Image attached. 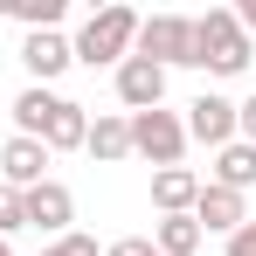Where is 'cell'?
<instances>
[{"instance_id": "8fae6325", "label": "cell", "mask_w": 256, "mask_h": 256, "mask_svg": "<svg viewBox=\"0 0 256 256\" xmlns=\"http://www.w3.org/2000/svg\"><path fill=\"white\" fill-rule=\"evenodd\" d=\"M7 111H14V138H42V132H48V118L62 111V90L28 84L21 97H14V104H7Z\"/></svg>"}, {"instance_id": "6da1fadb", "label": "cell", "mask_w": 256, "mask_h": 256, "mask_svg": "<svg viewBox=\"0 0 256 256\" xmlns=\"http://www.w3.org/2000/svg\"><path fill=\"white\" fill-rule=\"evenodd\" d=\"M132 42H138V14H132L125 0H104L97 14H84V28L70 35V48H76L84 70H118L132 56Z\"/></svg>"}, {"instance_id": "ac0fdd59", "label": "cell", "mask_w": 256, "mask_h": 256, "mask_svg": "<svg viewBox=\"0 0 256 256\" xmlns=\"http://www.w3.org/2000/svg\"><path fill=\"white\" fill-rule=\"evenodd\" d=\"M28 228V208H21V187H0V242H14Z\"/></svg>"}, {"instance_id": "9c48e42d", "label": "cell", "mask_w": 256, "mask_h": 256, "mask_svg": "<svg viewBox=\"0 0 256 256\" xmlns=\"http://www.w3.org/2000/svg\"><path fill=\"white\" fill-rule=\"evenodd\" d=\"M48 166H56V152H48L42 138H0V187H42Z\"/></svg>"}, {"instance_id": "9a60e30c", "label": "cell", "mask_w": 256, "mask_h": 256, "mask_svg": "<svg viewBox=\"0 0 256 256\" xmlns=\"http://www.w3.org/2000/svg\"><path fill=\"white\" fill-rule=\"evenodd\" d=\"M201 242H208V236H201L194 214H160V222H152V250L160 256H194Z\"/></svg>"}, {"instance_id": "5b68a950", "label": "cell", "mask_w": 256, "mask_h": 256, "mask_svg": "<svg viewBox=\"0 0 256 256\" xmlns=\"http://www.w3.org/2000/svg\"><path fill=\"white\" fill-rule=\"evenodd\" d=\"M187 146H208V152H222V146H236V97H222V90H201L194 104H187Z\"/></svg>"}, {"instance_id": "8992f818", "label": "cell", "mask_w": 256, "mask_h": 256, "mask_svg": "<svg viewBox=\"0 0 256 256\" xmlns=\"http://www.w3.org/2000/svg\"><path fill=\"white\" fill-rule=\"evenodd\" d=\"M111 84H118L125 118H132V111H160V104H166V70H160V62H146V56H125V62L111 70Z\"/></svg>"}, {"instance_id": "277c9868", "label": "cell", "mask_w": 256, "mask_h": 256, "mask_svg": "<svg viewBox=\"0 0 256 256\" xmlns=\"http://www.w3.org/2000/svg\"><path fill=\"white\" fill-rule=\"evenodd\" d=\"M132 160H152V173H166L187 160V125H180V111H132Z\"/></svg>"}, {"instance_id": "cb8c5ba5", "label": "cell", "mask_w": 256, "mask_h": 256, "mask_svg": "<svg viewBox=\"0 0 256 256\" xmlns=\"http://www.w3.org/2000/svg\"><path fill=\"white\" fill-rule=\"evenodd\" d=\"M0 256H14V242H0Z\"/></svg>"}, {"instance_id": "ffe728a7", "label": "cell", "mask_w": 256, "mask_h": 256, "mask_svg": "<svg viewBox=\"0 0 256 256\" xmlns=\"http://www.w3.org/2000/svg\"><path fill=\"white\" fill-rule=\"evenodd\" d=\"M236 138H242V146H256V90L236 104Z\"/></svg>"}, {"instance_id": "30bf717a", "label": "cell", "mask_w": 256, "mask_h": 256, "mask_svg": "<svg viewBox=\"0 0 256 256\" xmlns=\"http://www.w3.org/2000/svg\"><path fill=\"white\" fill-rule=\"evenodd\" d=\"M194 222H201V236H236L242 222H250V194H228V187H214V180H201V201H194Z\"/></svg>"}, {"instance_id": "3957f363", "label": "cell", "mask_w": 256, "mask_h": 256, "mask_svg": "<svg viewBox=\"0 0 256 256\" xmlns=\"http://www.w3.org/2000/svg\"><path fill=\"white\" fill-rule=\"evenodd\" d=\"M132 56L160 62V70H194V14H138V42Z\"/></svg>"}, {"instance_id": "7402d4cb", "label": "cell", "mask_w": 256, "mask_h": 256, "mask_svg": "<svg viewBox=\"0 0 256 256\" xmlns=\"http://www.w3.org/2000/svg\"><path fill=\"white\" fill-rule=\"evenodd\" d=\"M104 256H160V250H152V236H118Z\"/></svg>"}, {"instance_id": "5bb4252c", "label": "cell", "mask_w": 256, "mask_h": 256, "mask_svg": "<svg viewBox=\"0 0 256 256\" xmlns=\"http://www.w3.org/2000/svg\"><path fill=\"white\" fill-rule=\"evenodd\" d=\"M208 180H214V187H228V194H250V187H256V146H242V138L222 146L214 166H208Z\"/></svg>"}, {"instance_id": "d6986e66", "label": "cell", "mask_w": 256, "mask_h": 256, "mask_svg": "<svg viewBox=\"0 0 256 256\" xmlns=\"http://www.w3.org/2000/svg\"><path fill=\"white\" fill-rule=\"evenodd\" d=\"M35 256H104V250H97V236H84V228H70V236H56V242H42Z\"/></svg>"}, {"instance_id": "ba28073f", "label": "cell", "mask_w": 256, "mask_h": 256, "mask_svg": "<svg viewBox=\"0 0 256 256\" xmlns=\"http://www.w3.org/2000/svg\"><path fill=\"white\" fill-rule=\"evenodd\" d=\"M76 62V48H70V35L62 28H42V35H21V70H28V84L56 90V76Z\"/></svg>"}, {"instance_id": "4fadbf2b", "label": "cell", "mask_w": 256, "mask_h": 256, "mask_svg": "<svg viewBox=\"0 0 256 256\" xmlns=\"http://www.w3.org/2000/svg\"><path fill=\"white\" fill-rule=\"evenodd\" d=\"M194 201H201V173H194V166L152 173V208H160V214H194Z\"/></svg>"}, {"instance_id": "44dd1931", "label": "cell", "mask_w": 256, "mask_h": 256, "mask_svg": "<svg viewBox=\"0 0 256 256\" xmlns=\"http://www.w3.org/2000/svg\"><path fill=\"white\" fill-rule=\"evenodd\" d=\"M222 256H256V214L236 228V236H228V242H222Z\"/></svg>"}, {"instance_id": "7c38bea8", "label": "cell", "mask_w": 256, "mask_h": 256, "mask_svg": "<svg viewBox=\"0 0 256 256\" xmlns=\"http://www.w3.org/2000/svg\"><path fill=\"white\" fill-rule=\"evenodd\" d=\"M84 152L97 160V166H118V160H132V125H125V111H104V118H90Z\"/></svg>"}, {"instance_id": "e0dca14e", "label": "cell", "mask_w": 256, "mask_h": 256, "mask_svg": "<svg viewBox=\"0 0 256 256\" xmlns=\"http://www.w3.org/2000/svg\"><path fill=\"white\" fill-rule=\"evenodd\" d=\"M0 14H14L28 35H42V28H62L70 7H62V0H0Z\"/></svg>"}, {"instance_id": "52a82bcc", "label": "cell", "mask_w": 256, "mask_h": 256, "mask_svg": "<svg viewBox=\"0 0 256 256\" xmlns=\"http://www.w3.org/2000/svg\"><path fill=\"white\" fill-rule=\"evenodd\" d=\"M21 208H28V228H42L48 242H56V236H70V222H76V194L48 173L42 187H28V194H21Z\"/></svg>"}, {"instance_id": "603a6c76", "label": "cell", "mask_w": 256, "mask_h": 256, "mask_svg": "<svg viewBox=\"0 0 256 256\" xmlns=\"http://www.w3.org/2000/svg\"><path fill=\"white\" fill-rule=\"evenodd\" d=\"M228 14L242 21V35H250V42H256V0H242V7H228Z\"/></svg>"}, {"instance_id": "7a4b0ae2", "label": "cell", "mask_w": 256, "mask_h": 256, "mask_svg": "<svg viewBox=\"0 0 256 256\" xmlns=\"http://www.w3.org/2000/svg\"><path fill=\"white\" fill-rule=\"evenodd\" d=\"M250 56H256V42L242 35V21H236L228 7L194 14V70H208V76H242Z\"/></svg>"}, {"instance_id": "2e32d148", "label": "cell", "mask_w": 256, "mask_h": 256, "mask_svg": "<svg viewBox=\"0 0 256 256\" xmlns=\"http://www.w3.org/2000/svg\"><path fill=\"white\" fill-rule=\"evenodd\" d=\"M84 138H90V111L62 97V111H56L48 132H42V146H48V152H84Z\"/></svg>"}]
</instances>
